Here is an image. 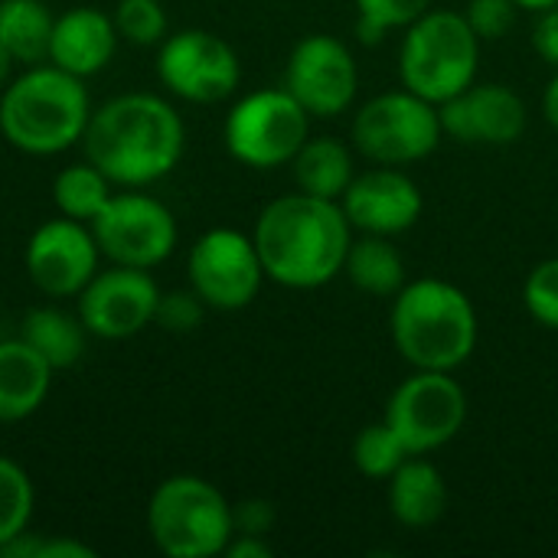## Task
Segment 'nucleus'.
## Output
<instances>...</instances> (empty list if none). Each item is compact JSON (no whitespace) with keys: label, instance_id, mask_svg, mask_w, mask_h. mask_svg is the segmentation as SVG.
I'll use <instances>...</instances> for the list:
<instances>
[{"label":"nucleus","instance_id":"f257e3e1","mask_svg":"<svg viewBox=\"0 0 558 558\" xmlns=\"http://www.w3.org/2000/svg\"><path fill=\"white\" fill-rule=\"evenodd\" d=\"M353 226L337 199L288 193L271 199L255 222V248L265 278L281 288L314 291L343 275Z\"/></svg>","mask_w":558,"mask_h":558},{"label":"nucleus","instance_id":"f03ea898","mask_svg":"<svg viewBox=\"0 0 558 558\" xmlns=\"http://www.w3.org/2000/svg\"><path fill=\"white\" fill-rule=\"evenodd\" d=\"M85 157L121 186L163 180L183 157L186 131L170 101L150 92H131L92 111L82 134Z\"/></svg>","mask_w":558,"mask_h":558},{"label":"nucleus","instance_id":"7ed1b4c3","mask_svg":"<svg viewBox=\"0 0 558 558\" xmlns=\"http://www.w3.org/2000/svg\"><path fill=\"white\" fill-rule=\"evenodd\" d=\"M389 333L412 369H461L481 337L474 301L451 281L418 278L392 298Z\"/></svg>","mask_w":558,"mask_h":558},{"label":"nucleus","instance_id":"20e7f679","mask_svg":"<svg viewBox=\"0 0 558 558\" xmlns=\"http://www.w3.org/2000/svg\"><path fill=\"white\" fill-rule=\"evenodd\" d=\"M92 101L78 75L59 65H33L0 92V131L10 147L49 157L82 141Z\"/></svg>","mask_w":558,"mask_h":558},{"label":"nucleus","instance_id":"39448f33","mask_svg":"<svg viewBox=\"0 0 558 558\" xmlns=\"http://www.w3.org/2000/svg\"><path fill=\"white\" fill-rule=\"evenodd\" d=\"M481 65V39L468 26L464 13L454 10H428L418 16L399 49V75L402 85L432 105H445L477 82Z\"/></svg>","mask_w":558,"mask_h":558},{"label":"nucleus","instance_id":"423d86ee","mask_svg":"<svg viewBox=\"0 0 558 558\" xmlns=\"http://www.w3.org/2000/svg\"><path fill=\"white\" fill-rule=\"evenodd\" d=\"M147 533L170 558L222 556L235 526L222 490L196 474L167 477L147 504Z\"/></svg>","mask_w":558,"mask_h":558},{"label":"nucleus","instance_id":"0eeeda50","mask_svg":"<svg viewBox=\"0 0 558 558\" xmlns=\"http://www.w3.org/2000/svg\"><path fill=\"white\" fill-rule=\"evenodd\" d=\"M441 137L445 128L438 105L409 92L405 85L369 98L353 118V147L369 163L383 167L418 163L438 150Z\"/></svg>","mask_w":558,"mask_h":558},{"label":"nucleus","instance_id":"6e6552de","mask_svg":"<svg viewBox=\"0 0 558 558\" xmlns=\"http://www.w3.org/2000/svg\"><path fill=\"white\" fill-rule=\"evenodd\" d=\"M226 150L255 170L284 167L311 137V114L281 88H258L239 98L222 128Z\"/></svg>","mask_w":558,"mask_h":558},{"label":"nucleus","instance_id":"1a4fd4ad","mask_svg":"<svg viewBox=\"0 0 558 558\" xmlns=\"http://www.w3.org/2000/svg\"><path fill=\"white\" fill-rule=\"evenodd\" d=\"M383 422L409 454H432L461 435L468 422V392L451 373L415 369L389 396Z\"/></svg>","mask_w":558,"mask_h":558},{"label":"nucleus","instance_id":"9d476101","mask_svg":"<svg viewBox=\"0 0 558 558\" xmlns=\"http://www.w3.org/2000/svg\"><path fill=\"white\" fill-rule=\"evenodd\" d=\"M92 235L114 265L154 268L177 248V219L154 196L118 193L92 219Z\"/></svg>","mask_w":558,"mask_h":558},{"label":"nucleus","instance_id":"9b49d317","mask_svg":"<svg viewBox=\"0 0 558 558\" xmlns=\"http://www.w3.org/2000/svg\"><path fill=\"white\" fill-rule=\"evenodd\" d=\"M190 288L216 311L248 307L265 281L255 239L239 229H209L190 248Z\"/></svg>","mask_w":558,"mask_h":558},{"label":"nucleus","instance_id":"f8f14e48","mask_svg":"<svg viewBox=\"0 0 558 558\" xmlns=\"http://www.w3.org/2000/svg\"><path fill=\"white\" fill-rule=\"evenodd\" d=\"M157 75L177 98L213 105L239 88L242 62L222 36L209 29H180L160 43Z\"/></svg>","mask_w":558,"mask_h":558},{"label":"nucleus","instance_id":"ddd939ff","mask_svg":"<svg viewBox=\"0 0 558 558\" xmlns=\"http://www.w3.org/2000/svg\"><path fill=\"white\" fill-rule=\"evenodd\" d=\"M284 88L311 118L343 114L360 88V69L353 49L330 33L304 36L284 65Z\"/></svg>","mask_w":558,"mask_h":558},{"label":"nucleus","instance_id":"4468645a","mask_svg":"<svg viewBox=\"0 0 558 558\" xmlns=\"http://www.w3.org/2000/svg\"><path fill=\"white\" fill-rule=\"evenodd\" d=\"M157 301L160 288L147 268L114 265L108 271H95V278L78 291V320L101 340H128L154 324Z\"/></svg>","mask_w":558,"mask_h":558},{"label":"nucleus","instance_id":"2eb2a0df","mask_svg":"<svg viewBox=\"0 0 558 558\" xmlns=\"http://www.w3.org/2000/svg\"><path fill=\"white\" fill-rule=\"evenodd\" d=\"M98 242L78 219L43 222L26 245V275L49 298L78 294L98 271Z\"/></svg>","mask_w":558,"mask_h":558},{"label":"nucleus","instance_id":"dca6fc26","mask_svg":"<svg viewBox=\"0 0 558 558\" xmlns=\"http://www.w3.org/2000/svg\"><path fill=\"white\" fill-rule=\"evenodd\" d=\"M438 111L445 134L471 147H510L530 121L526 101L500 82H474Z\"/></svg>","mask_w":558,"mask_h":558},{"label":"nucleus","instance_id":"f3484780","mask_svg":"<svg viewBox=\"0 0 558 558\" xmlns=\"http://www.w3.org/2000/svg\"><path fill=\"white\" fill-rule=\"evenodd\" d=\"M340 206L353 229L392 239L409 232L422 219L425 196L402 167L376 163L353 177V183L340 196Z\"/></svg>","mask_w":558,"mask_h":558},{"label":"nucleus","instance_id":"a211bd4d","mask_svg":"<svg viewBox=\"0 0 558 558\" xmlns=\"http://www.w3.org/2000/svg\"><path fill=\"white\" fill-rule=\"evenodd\" d=\"M118 46L114 20L105 16L98 7H72L56 16L52 39H49V62L85 78L101 72Z\"/></svg>","mask_w":558,"mask_h":558},{"label":"nucleus","instance_id":"6ab92c4d","mask_svg":"<svg viewBox=\"0 0 558 558\" xmlns=\"http://www.w3.org/2000/svg\"><path fill=\"white\" fill-rule=\"evenodd\" d=\"M448 510V484L445 474L425 461V454H412L389 477V513L399 526L428 530Z\"/></svg>","mask_w":558,"mask_h":558},{"label":"nucleus","instance_id":"aec40b11","mask_svg":"<svg viewBox=\"0 0 558 558\" xmlns=\"http://www.w3.org/2000/svg\"><path fill=\"white\" fill-rule=\"evenodd\" d=\"M52 366L20 337L0 340V422L29 418L49 396Z\"/></svg>","mask_w":558,"mask_h":558},{"label":"nucleus","instance_id":"412c9836","mask_svg":"<svg viewBox=\"0 0 558 558\" xmlns=\"http://www.w3.org/2000/svg\"><path fill=\"white\" fill-rule=\"evenodd\" d=\"M291 173L301 193L340 203L356 177L353 150L340 137H307L291 160Z\"/></svg>","mask_w":558,"mask_h":558},{"label":"nucleus","instance_id":"4be33fe9","mask_svg":"<svg viewBox=\"0 0 558 558\" xmlns=\"http://www.w3.org/2000/svg\"><path fill=\"white\" fill-rule=\"evenodd\" d=\"M343 275L360 288L363 294L373 298H396L405 288V258L392 245L389 235H369L356 239L347 252Z\"/></svg>","mask_w":558,"mask_h":558},{"label":"nucleus","instance_id":"5701e85b","mask_svg":"<svg viewBox=\"0 0 558 558\" xmlns=\"http://www.w3.org/2000/svg\"><path fill=\"white\" fill-rule=\"evenodd\" d=\"M56 16L43 0H0V49L13 62L39 65L49 59Z\"/></svg>","mask_w":558,"mask_h":558},{"label":"nucleus","instance_id":"b1692460","mask_svg":"<svg viewBox=\"0 0 558 558\" xmlns=\"http://www.w3.org/2000/svg\"><path fill=\"white\" fill-rule=\"evenodd\" d=\"M85 324L59 307H36L23 320V340L52 366L69 369L85 353Z\"/></svg>","mask_w":558,"mask_h":558},{"label":"nucleus","instance_id":"393cba45","mask_svg":"<svg viewBox=\"0 0 558 558\" xmlns=\"http://www.w3.org/2000/svg\"><path fill=\"white\" fill-rule=\"evenodd\" d=\"M111 196V180L92 160L65 167L52 183V199L59 213L78 222H92Z\"/></svg>","mask_w":558,"mask_h":558},{"label":"nucleus","instance_id":"a878e982","mask_svg":"<svg viewBox=\"0 0 558 558\" xmlns=\"http://www.w3.org/2000/svg\"><path fill=\"white\" fill-rule=\"evenodd\" d=\"M353 464L363 477L369 481H389L405 458H412L405 451V445L396 438V432L386 422L376 425H363L353 438Z\"/></svg>","mask_w":558,"mask_h":558},{"label":"nucleus","instance_id":"bb28decb","mask_svg":"<svg viewBox=\"0 0 558 558\" xmlns=\"http://www.w3.org/2000/svg\"><path fill=\"white\" fill-rule=\"evenodd\" d=\"M356 3V36L363 46H376L392 29H409L418 16L432 10V0H353Z\"/></svg>","mask_w":558,"mask_h":558},{"label":"nucleus","instance_id":"cd10ccee","mask_svg":"<svg viewBox=\"0 0 558 558\" xmlns=\"http://www.w3.org/2000/svg\"><path fill=\"white\" fill-rule=\"evenodd\" d=\"M33 500L36 497L29 474L16 461L0 458V546L29 526Z\"/></svg>","mask_w":558,"mask_h":558},{"label":"nucleus","instance_id":"c85d7f7f","mask_svg":"<svg viewBox=\"0 0 558 558\" xmlns=\"http://www.w3.org/2000/svg\"><path fill=\"white\" fill-rule=\"evenodd\" d=\"M114 29L134 46H160L167 39V10L160 0H118Z\"/></svg>","mask_w":558,"mask_h":558},{"label":"nucleus","instance_id":"c756f323","mask_svg":"<svg viewBox=\"0 0 558 558\" xmlns=\"http://www.w3.org/2000/svg\"><path fill=\"white\" fill-rule=\"evenodd\" d=\"M523 307L546 330H558V258L539 262L523 281Z\"/></svg>","mask_w":558,"mask_h":558},{"label":"nucleus","instance_id":"7c9ffc66","mask_svg":"<svg viewBox=\"0 0 558 558\" xmlns=\"http://www.w3.org/2000/svg\"><path fill=\"white\" fill-rule=\"evenodd\" d=\"M203 311H206V301L193 288L190 291H170V294H160L154 324L170 330V333H190L203 324Z\"/></svg>","mask_w":558,"mask_h":558},{"label":"nucleus","instance_id":"2f4dec72","mask_svg":"<svg viewBox=\"0 0 558 558\" xmlns=\"http://www.w3.org/2000/svg\"><path fill=\"white\" fill-rule=\"evenodd\" d=\"M517 13H520L517 0H471L464 10V20L474 29V36L487 43V39H500L504 33H510L517 23Z\"/></svg>","mask_w":558,"mask_h":558},{"label":"nucleus","instance_id":"473e14b6","mask_svg":"<svg viewBox=\"0 0 558 558\" xmlns=\"http://www.w3.org/2000/svg\"><path fill=\"white\" fill-rule=\"evenodd\" d=\"M232 526L235 533L265 536L275 526V507L268 500H245L232 507Z\"/></svg>","mask_w":558,"mask_h":558},{"label":"nucleus","instance_id":"72a5a7b5","mask_svg":"<svg viewBox=\"0 0 558 558\" xmlns=\"http://www.w3.org/2000/svg\"><path fill=\"white\" fill-rule=\"evenodd\" d=\"M533 49L546 65L558 69V3L549 10H539L533 26Z\"/></svg>","mask_w":558,"mask_h":558},{"label":"nucleus","instance_id":"f704fd0d","mask_svg":"<svg viewBox=\"0 0 558 558\" xmlns=\"http://www.w3.org/2000/svg\"><path fill=\"white\" fill-rule=\"evenodd\" d=\"M222 556L229 558H271V546L265 543V536H248V533H232L229 546Z\"/></svg>","mask_w":558,"mask_h":558},{"label":"nucleus","instance_id":"c9c22d12","mask_svg":"<svg viewBox=\"0 0 558 558\" xmlns=\"http://www.w3.org/2000/svg\"><path fill=\"white\" fill-rule=\"evenodd\" d=\"M39 558H95V549H88L75 539L56 536V539H43Z\"/></svg>","mask_w":558,"mask_h":558},{"label":"nucleus","instance_id":"e433bc0d","mask_svg":"<svg viewBox=\"0 0 558 558\" xmlns=\"http://www.w3.org/2000/svg\"><path fill=\"white\" fill-rule=\"evenodd\" d=\"M39 546H43V536L23 530L0 546V558H39Z\"/></svg>","mask_w":558,"mask_h":558},{"label":"nucleus","instance_id":"4c0bfd02","mask_svg":"<svg viewBox=\"0 0 558 558\" xmlns=\"http://www.w3.org/2000/svg\"><path fill=\"white\" fill-rule=\"evenodd\" d=\"M543 118L549 121L553 131H558V69L556 75L549 78L546 92H543Z\"/></svg>","mask_w":558,"mask_h":558},{"label":"nucleus","instance_id":"58836bf2","mask_svg":"<svg viewBox=\"0 0 558 558\" xmlns=\"http://www.w3.org/2000/svg\"><path fill=\"white\" fill-rule=\"evenodd\" d=\"M558 0H517V7H520V10H536V13H539V10H549V7H556Z\"/></svg>","mask_w":558,"mask_h":558},{"label":"nucleus","instance_id":"ea45409f","mask_svg":"<svg viewBox=\"0 0 558 558\" xmlns=\"http://www.w3.org/2000/svg\"><path fill=\"white\" fill-rule=\"evenodd\" d=\"M10 65H13V59L0 49V92H3V85H7V75H10Z\"/></svg>","mask_w":558,"mask_h":558}]
</instances>
